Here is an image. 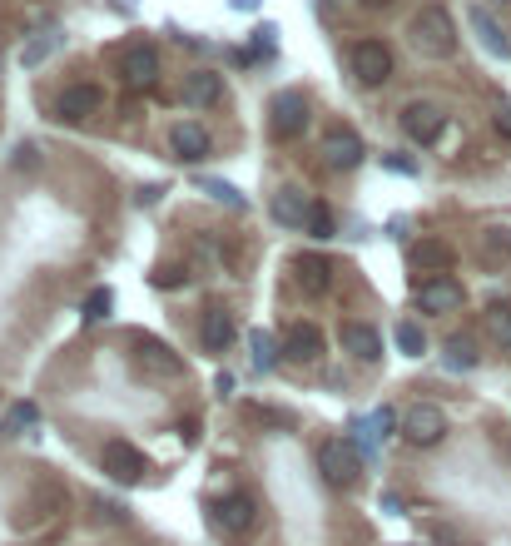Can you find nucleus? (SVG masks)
<instances>
[{
	"label": "nucleus",
	"instance_id": "1",
	"mask_svg": "<svg viewBox=\"0 0 511 546\" xmlns=\"http://www.w3.org/2000/svg\"><path fill=\"white\" fill-rule=\"evenodd\" d=\"M412 45H417L422 55H452V45H457L452 15H447L442 5L417 10V20H412Z\"/></svg>",
	"mask_w": 511,
	"mask_h": 546
},
{
	"label": "nucleus",
	"instance_id": "2",
	"mask_svg": "<svg viewBox=\"0 0 511 546\" xmlns=\"http://www.w3.org/2000/svg\"><path fill=\"white\" fill-rule=\"evenodd\" d=\"M318 472H323L328 487H353L358 472H363V452L348 437H333V442L318 447Z\"/></svg>",
	"mask_w": 511,
	"mask_h": 546
},
{
	"label": "nucleus",
	"instance_id": "3",
	"mask_svg": "<svg viewBox=\"0 0 511 546\" xmlns=\"http://www.w3.org/2000/svg\"><path fill=\"white\" fill-rule=\"evenodd\" d=\"M254 517H258V507L249 492H224V497L209 502V522H214L224 537H244V532L254 527Z\"/></svg>",
	"mask_w": 511,
	"mask_h": 546
},
{
	"label": "nucleus",
	"instance_id": "4",
	"mask_svg": "<svg viewBox=\"0 0 511 546\" xmlns=\"http://www.w3.org/2000/svg\"><path fill=\"white\" fill-rule=\"evenodd\" d=\"M348 65H353V80L358 85L378 90V85H387V75H392V50H387L383 40H358L353 55H348Z\"/></svg>",
	"mask_w": 511,
	"mask_h": 546
},
{
	"label": "nucleus",
	"instance_id": "5",
	"mask_svg": "<svg viewBox=\"0 0 511 546\" xmlns=\"http://www.w3.org/2000/svg\"><path fill=\"white\" fill-rule=\"evenodd\" d=\"M402 437L412 447H437L447 437V412L432 408V403H412V408L402 412Z\"/></svg>",
	"mask_w": 511,
	"mask_h": 546
},
{
	"label": "nucleus",
	"instance_id": "6",
	"mask_svg": "<svg viewBox=\"0 0 511 546\" xmlns=\"http://www.w3.org/2000/svg\"><path fill=\"white\" fill-rule=\"evenodd\" d=\"M100 462H105V477L120 482V487H134V482L149 477V457H144L134 442H110V447L100 452Z\"/></svg>",
	"mask_w": 511,
	"mask_h": 546
},
{
	"label": "nucleus",
	"instance_id": "7",
	"mask_svg": "<svg viewBox=\"0 0 511 546\" xmlns=\"http://www.w3.org/2000/svg\"><path fill=\"white\" fill-rule=\"evenodd\" d=\"M467 303V288L452 278V273H432L422 288H417V308L422 313H452V308H462Z\"/></svg>",
	"mask_w": 511,
	"mask_h": 546
},
{
	"label": "nucleus",
	"instance_id": "8",
	"mask_svg": "<svg viewBox=\"0 0 511 546\" xmlns=\"http://www.w3.org/2000/svg\"><path fill=\"white\" fill-rule=\"evenodd\" d=\"M402 135L417 139V144H432V139L442 135V125H447V115H442V105H432V100H412V105H402Z\"/></svg>",
	"mask_w": 511,
	"mask_h": 546
},
{
	"label": "nucleus",
	"instance_id": "9",
	"mask_svg": "<svg viewBox=\"0 0 511 546\" xmlns=\"http://www.w3.org/2000/svg\"><path fill=\"white\" fill-rule=\"evenodd\" d=\"M268 130L278 139H298L308 130V100L298 95V90H283L278 100H273V120H268Z\"/></svg>",
	"mask_w": 511,
	"mask_h": 546
},
{
	"label": "nucleus",
	"instance_id": "10",
	"mask_svg": "<svg viewBox=\"0 0 511 546\" xmlns=\"http://www.w3.org/2000/svg\"><path fill=\"white\" fill-rule=\"evenodd\" d=\"M100 110V85H65L55 95V120L60 125H80Z\"/></svg>",
	"mask_w": 511,
	"mask_h": 546
},
{
	"label": "nucleus",
	"instance_id": "11",
	"mask_svg": "<svg viewBox=\"0 0 511 546\" xmlns=\"http://www.w3.org/2000/svg\"><path fill=\"white\" fill-rule=\"evenodd\" d=\"M169 149H174L184 164H199V159H209L214 139L204 135V125H194V120H179V125L169 130Z\"/></svg>",
	"mask_w": 511,
	"mask_h": 546
},
{
	"label": "nucleus",
	"instance_id": "12",
	"mask_svg": "<svg viewBox=\"0 0 511 546\" xmlns=\"http://www.w3.org/2000/svg\"><path fill=\"white\" fill-rule=\"evenodd\" d=\"M323 159L333 164V169H358L363 164V135H353V130H328L323 135Z\"/></svg>",
	"mask_w": 511,
	"mask_h": 546
},
{
	"label": "nucleus",
	"instance_id": "13",
	"mask_svg": "<svg viewBox=\"0 0 511 546\" xmlns=\"http://www.w3.org/2000/svg\"><path fill=\"white\" fill-rule=\"evenodd\" d=\"M293 283H298L308 298H318V293L333 288V264H328L323 254H298V259H293Z\"/></svg>",
	"mask_w": 511,
	"mask_h": 546
},
{
	"label": "nucleus",
	"instance_id": "14",
	"mask_svg": "<svg viewBox=\"0 0 511 546\" xmlns=\"http://www.w3.org/2000/svg\"><path fill=\"white\" fill-rule=\"evenodd\" d=\"M134 348H139V368H144V373H154V378H179V373H184V363H179V353H174L169 343L134 338Z\"/></svg>",
	"mask_w": 511,
	"mask_h": 546
},
{
	"label": "nucleus",
	"instance_id": "15",
	"mask_svg": "<svg viewBox=\"0 0 511 546\" xmlns=\"http://www.w3.org/2000/svg\"><path fill=\"white\" fill-rule=\"evenodd\" d=\"M234 338H239V328H234V313H229V308H209V313L199 318V343H204L209 353H224Z\"/></svg>",
	"mask_w": 511,
	"mask_h": 546
},
{
	"label": "nucleus",
	"instance_id": "16",
	"mask_svg": "<svg viewBox=\"0 0 511 546\" xmlns=\"http://www.w3.org/2000/svg\"><path fill=\"white\" fill-rule=\"evenodd\" d=\"M283 353H288L293 363H313V358L323 353V328H313V323H288V328H283Z\"/></svg>",
	"mask_w": 511,
	"mask_h": 546
},
{
	"label": "nucleus",
	"instance_id": "17",
	"mask_svg": "<svg viewBox=\"0 0 511 546\" xmlns=\"http://www.w3.org/2000/svg\"><path fill=\"white\" fill-rule=\"evenodd\" d=\"M159 80V55L154 45H129L125 50V85L129 90H149Z\"/></svg>",
	"mask_w": 511,
	"mask_h": 546
},
{
	"label": "nucleus",
	"instance_id": "18",
	"mask_svg": "<svg viewBox=\"0 0 511 546\" xmlns=\"http://www.w3.org/2000/svg\"><path fill=\"white\" fill-rule=\"evenodd\" d=\"M224 100V80L214 75V70H194L189 80H184V105H194V110H214Z\"/></svg>",
	"mask_w": 511,
	"mask_h": 546
},
{
	"label": "nucleus",
	"instance_id": "19",
	"mask_svg": "<svg viewBox=\"0 0 511 546\" xmlns=\"http://www.w3.org/2000/svg\"><path fill=\"white\" fill-rule=\"evenodd\" d=\"M343 348L358 358V363H378L383 358V338L373 323H343Z\"/></svg>",
	"mask_w": 511,
	"mask_h": 546
},
{
	"label": "nucleus",
	"instance_id": "20",
	"mask_svg": "<svg viewBox=\"0 0 511 546\" xmlns=\"http://www.w3.org/2000/svg\"><path fill=\"white\" fill-rule=\"evenodd\" d=\"M477 259H482V269L511 264V229H482L477 234Z\"/></svg>",
	"mask_w": 511,
	"mask_h": 546
},
{
	"label": "nucleus",
	"instance_id": "21",
	"mask_svg": "<svg viewBox=\"0 0 511 546\" xmlns=\"http://www.w3.org/2000/svg\"><path fill=\"white\" fill-rule=\"evenodd\" d=\"M412 269L417 273H447L452 269V244H442V239L412 244Z\"/></svg>",
	"mask_w": 511,
	"mask_h": 546
},
{
	"label": "nucleus",
	"instance_id": "22",
	"mask_svg": "<svg viewBox=\"0 0 511 546\" xmlns=\"http://www.w3.org/2000/svg\"><path fill=\"white\" fill-rule=\"evenodd\" d=\"M308 199H303V189H278V199H273V219L278 224H288V229H303L308 224Z\"/></svg>",
	"mask_w": 511,
	"mask_h": 546
},
{
	"label": "nucleus",
	"instance_id": "23",
	"mask_svg": "<svg viewBox=\"0 0 511 546\" xmlns=\"http://www.w3.org/2000/svg\"><path fill=\"white\" fill-rule=\"evenodd\" d=\"M472 30L482 35V45H487V50H492L497 60H511V40L502 35V25H497V20H492V15H487L482 5L472 10Z\"/></svg>",
	"mask_w": 511,
	"mask_h": 546
},
{
	"label": "nucleus",
	"instance_id": "24",
	"mask_svg": "<svg viewBox=\"0 0 511 546\" xmlns=\"http://www.w3.org/2000/svg\"><path fill=\"white\" fill-rule=\"evenodd\" d=\"M447 368H457V373H472L477 368V343L472 338H447Z\"/></svg>",
	"mask_w": 511,
	"mask_h": 546
},
{
	"label": "nucleus",
	"instance_id": "25",
	"mask_svg": "<svg viewBox=\"0 0 511 546\" xmlns=\"http://www.w3.org/2000/svg\"><path fill=\"white\" fill-rule=\"evenodd\" d=\"M397 348H402V358H422L427 353V333L407 318V323H397Z\"/></svg>",
	"mask_w": 511,
	"mask_h": 546
},
{
	"label": "nucleus",
	"instance_id": "26",
	"mask_svg": "<svg viewBox=\"0 0 511 546\" xmlns=\"http://www.w3.org/2000/svg\"><path fill=\"white\" fill-rule=\"evenodd\" d=\"M199 189H204V194H214V199H219V204H229V209H244V204H249V199H244L234 184H224V179H199Z\"/></svg>",
	"mask_w": 511,
	"mask_h": 546
},
{
	"label": "nucleus",
	"instance_id": "27",
	"mask_svg": "<svg viewBox=\"0 0 511 546\" xmlns=\"http://www.w3.org/2000/svg\"><path fill=\"white\" fill-rule=\"evenodd\" d=\"M487 328H492V338L511 353V303H497V308L487 313Z\"/></svg>",
	"mask_w": 511,
	"mask_h": 546
},
{
	"label": "nucleus",
	"instance_id": "28",
	"mask_svg": "<svg viewBox=\"0 0 511 546\" xmlns=\"http://www.w3.org/2000/svg\"><path fill=\"white\" fill-rule=\"evenodd\" d=\"M110 303H115V293H110V288H95V293L85 298V323H100V318H110Z\"/></svg>",
	"mask_w": 511,
	"mask_h": 546
},
{
	"label": "nucleus",
	"instance_id": "29",
	"mask_svg": "<svg viewBox=\"0 0 511 546\" xmlns=\"http://www.w3.org/2000/svg\"><path fill=\"white\" fill-rule=\"evenodd\" d=\"M303 229H308L313 239H333V214H328L323 204H313V209H308V224H303Z\"/></svg>",
	"mask_w": 511,
	"mask_h": 546
},
{
	"label": "nucleus",
	"instance_id": "30",
	"mask_svg": "<svg viewBox=\"0 0 511 546\" xmlns=\"http://www.w3.org/2000/svg\"><path fill=\"white\" fill-rule=\"evenodd\" d=\"M273 363H278L273 338H268V333H254V368H258V373H273Z\"/></svg>",
	"mask_w": 511,
	"mask_h": 546
},
{
	"label": "nucleus",
	"instance_id": "31",
	"mask_svg": "<svg viewBox=\"0 0 511 546\" xmlns=\"http://www.w3.org/2000/svg\"><path fill=\"white\" fill-rule=\"evenodd\" d=\"M55 45H60V35H45V40H35V45L25 50V65H40V60H45Z\"/></svg>",
	"mask_w": 511,
	"mask_h": 546
},
{
	"label": "nucleus",
	"instance_id": "32",
	"mask_svg": "<svg viewBox=\"0 0 511 546\" xmlns=\"http://www.w3.org/2000/svg\"><path fill=\"white\" fill-rule=\"evenodd\" d=\"M5 427H35V408L30 403H15L10 417H5Z\"/></svg>",
	"mask_w": 511,
	"mask_h": 546
},
{
	"label": "nucleus",
	"instance_id": "33",
	"mask_svg": "<svg viewBox=\"0 0 511 546\" xmlns=\"http://www.w3.org/2000/svg\"><path fill=\"white\" fill-rule=\"evenodd\" d=\"M154 283H159V288H179V283H184V269H159Z\"/></svg>",
	"mask_w": 511,
	"mask_h": 546
},
{
	"label": "nucleus",
	"instance_id": "34",
	"mask_svg": "<svg viewBox=\"0 0 511 546\" xmlns=\"http://www.w3.org/2000/svg\"><path fill=\"white\" fill-rule=\"evenodd\" d=\"M437 542H442V546H472L462 532H452V527H437Z\"/></svg>",
	"mask_w": 511,
	"mask_h": 546
},
{
	"label": "nucleus",
	"instance_id": "35",
	"mask_svg": "<svg viewBox=\"0 0 511 546\" xmlns=\"http://www.w3.org/2000/svg\"><path fill=\"white\" fill-rule=\"evenodd\" d=\"M387 169H402V174H412V169H417V164H412V159H407V154H387Z\"/></svg>",
	"mask_w": 511,
	"mask_h": 546
},
{
	"label": "nucleus",
	"instance_id": "36",
	"mask_svg": "<svg viewBox=\"0 0 511 546\" xmlns=\"http://www.w3.org/2000/svg\"><path fill=\"white\" fill-rule=\"evenodd\" d=\"M497 130L511 139V105H502V115H497Z\"/></svg>",
	"mask_w": 511,
	"mask_h": 546
},
{
	"label": "nucleus",
	"instance_id": "37",
	"mask_svg": "<svg viewBox=\"0 0 511 546\" xmlns=\"http://www.w3.org/2000/svg\"><path fill=\"white\" fill-rule=\"evenodd\" d=\"M229 5H234V10H258L263 0H229Z\"/></svg>",
	"mask_w": 511,
	"mask_h": 546
},
{
	"label": "nucleus",
	"instance_id": "38",
	"mask_svg": "<svg viewBox=\"0 0 511 546\" xmlns=\"http://www.w3.org/2000/svg\"><path fill=\"white\" fill-rule=\"evenodd\" d=\"M363 5H373V10H383V5H392V0H363Z\"/></svg>",
	"mask_w": 511,
	"mask_h": 546
}]
</instances>
